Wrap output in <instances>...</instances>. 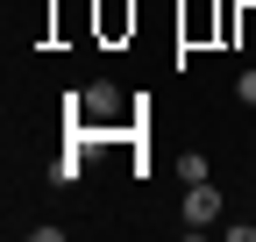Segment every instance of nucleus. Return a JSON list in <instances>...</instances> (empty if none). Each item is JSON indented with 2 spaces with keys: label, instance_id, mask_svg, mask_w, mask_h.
I'll return each instance as SVG.
<instances>
[{
  "label": "nucleus",
  "instance_id": "7ed1b4c3",
  "mask_svg": "<svg viewBox=\"0 0 256 242\" xmlns=\"http://www.w3.org/2000/svg\"><path fill=\"white\" fill-rule=\"evenodd\" d=\"M228 242H256V221H228Z\"/></svg>",
  "mask_w": 256,
  "mask_h": 242
},
{
  "label": "nucleus",
  "instance_id": "f03ea898",
  "mask_svg": "<svg viewBox=\"0 0 256 242\" xmlns=\"http://www.w3.org/2000/svg\"><path fill=\"white\" fill-rule=\"evenodd\" d=\"M72 107H78L86 121H114V107H121V93H114V86H107V78H92V86H86V93H78Z\"/></svg>",
  "mask_w": 256,
  "mask_h": 242
},
{
  "label": "nucleus",
  "instance_id": "f257e3e1",
  "mask_svg": "<svg viewBox=\"0 0 256 242\" xmlns=\"http://www.w3.org/2000/svg\"><path fill=\"white\" fill-rule=\"evenodd\" d=\"M214 221H220V192L206 186V178L185 186V228H214Z\"/></svg>",
  "mask_w": 256,
  "mask_h": 242
},
{
  "label": "nucleus",
  "instance_id": "20e7f679",
  "mask_svg": "<svg viewBox=\"0 0 256 242\" xmlns=\"http://www.w3.org/2000/svg\"><path fill=\"white\" fill-rule=\"evenodd\" d=\"M235 93H242V100L256 107V72H242V86H235Z\"/></svg>",
  "mask_w": 256,
  "mask_h": 242
}]
</instances>
